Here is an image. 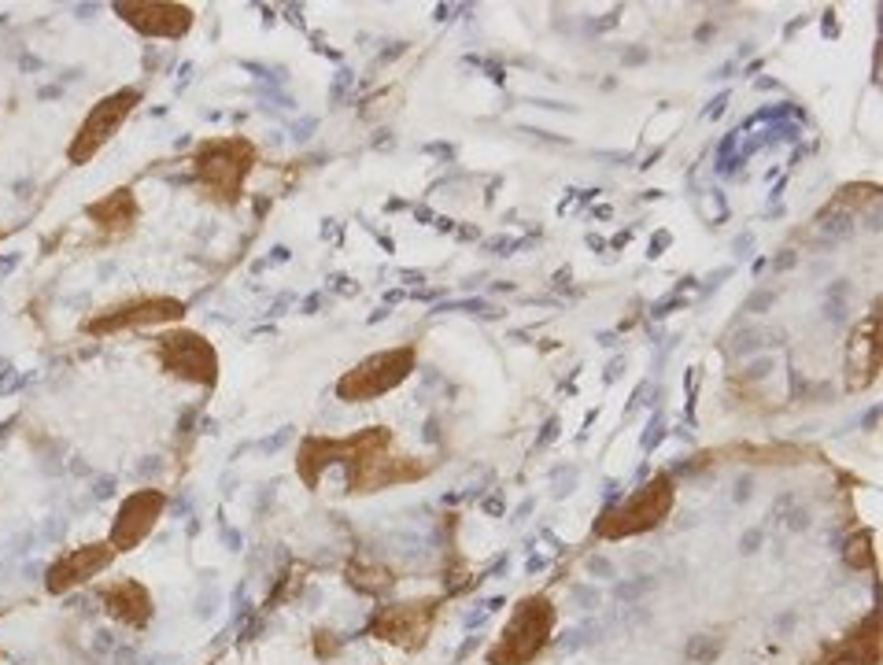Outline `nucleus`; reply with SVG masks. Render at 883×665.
I'll return each mask as SVG.
<instances>
[{
	"label": "nucleus",
	"instance_id": "nucleus-27",
	"mask_svg": "<svg viewBox=\"0 0 883 665\" xmlns=\"http://www.w3.org/2000/svg\"><path fill=\"white\" fill-rule=\"evenodd\" d=\"M787 529H791V532L810 529V514H806V507H795V510H791V518H787Z\"/></svg>",
	"mask_w": 883,
	"mask_h": 665
},
{
	"label": "nucleus",
	"instance_id": "nucleus-47",
	"mask_svg": "<svg viewBox=\"0 0 883 665\" xmlns=\"http://www.w3.org/2000/svg\"><path fill=\"white\" fill-rule=\"evenodd\" d=\"M425 440H436V418H429V425H425Z\"/></svg>",
	"mask_w": 883,
	"mask_h": 665
},
{
	"label": "nucleus",
	"instance_id": "nucleus-34",
	"mask_svg": "<svg viewBox=\"0 0 883 665\" xmlns=\"http://www.w3.org/2000/svg\"><path fill=\"white\" fill-rule=\"evenodd\" d=\"M728 274H732V266H721V270H717L714 278H706V285H702V292H714L717 285H721V281L728 278Z\"/></svg>",
	"mask_w": 883,
	"mask_h": 665
},
{
	"label": "nucleus",
	"instance_id": "nucleus-26",
	"mask_svg": "<svg viewBox=\"0 0 883 665\" xmlns=\"http://www.w3.org/2000/svg\"><path fill=\"white\" fill-rule=\"evenodd\" d=\"M769 374H773V359H754L747 370L750 381H762V377H769Z\"/></svg>",
	"mask_w": 883,
	"mask_h": 665
},
{
	"label": "nucleus",
	"instance_id": "nucleus-4",
	"mask_svg": "<svg viewBox=\"0 0 883 665\" xmlns=\"http://www.w3.org/2000/svg\"><path fill=\"white\" fill-rule=\"evenodd\" d=\"M159 363L167 366L170 374L200 381V385H215L218 355L196 333H167V337H159Z\"/></svg>",
	"mask_w": 883,
	"mask_h": 665
},
{
	"label": "nucleus",
	"instance_id": "nucleus-18",
	"mask_svg": "<svg viewBox=\"0 0 883 665\" xmlns=\"http://www.w3.org/2000/svg\"><path fill=\"white\" fill-rule=\"evenodd\" d=\"M773 292L769 289H758V292H750L747 296V303H743V311H750V315H762V311H769V307H773Z\"/></svg>",
	"mask_w": 883,
	"mask_h": 665
},
{
	"label": "nucleus",
	"instance_id": "nucleus-14",
	"mask_svg": "<svg viewBox=\"0 0 883 665\" xmlns=\"http://www.w3.org/2000/svg\"><path fill=\"white\" fill-rule=\"evenodd\" d=\"M654 588V577H640V581H625V584H617V603L621 606H636L640 603V595L643 592H651Z\"/></svg>",
	"mask_w": 883,
	"mask_h": 665
},
{
	"label": "nucleus",
	"instance_id": "nucleus-9",
	"mask_svg": "<svg viewBox=\"0 0 883 665\" xmlns=\"http://www.w3.org/2000/svg\"><path fill=\"white\" fill-rule=\"evenodd\" d=\"M115 12L148 37H182L193 26V12L182 4H115Z\"/></svg>",
	"mask_w": 883,
	"mask_h": 665
},
{
	"label": "nucleus",
	"instance_id": "nucleus-1",
	"mask_svg": "<svg viewBox=\"0 0 883 665\" xmlns=\"http://www.w3.org/2000/svg\"><path fill=\"white\" fill-rule=\"evenodd\" d=\"M414 370V355L411 351H385V355H374L366 359L363 366H355L351 374L340 377L337 396L344 403H363V399H374L388 388H396L403 377Z\"/></svg>",
	"mask_w": 883,
	"mask_h": 665
},
{
	"label": "nucleus",
	"instance_id": "nucleus-17",
	"mask_svg": "<svg viewBox=\"0 0 883 665\" xmlns=\"http://www.w3.org/2000/svg\"><path fill=\"white\" fill-rule=\"evenodd\" d=\"M666 440V422H662V414H654V422L647 425V433L640 436V448L643 451H654L658 444Z\"/></svg>",
	"mask_w": 883,
	"mask_h": 665
},
{
	"label": "nucleus",
	"instance_id": "nucleus-35",
	"mask_svg": "<svg viewBox=\"0 0 883 665\" xmlns=\"http://www.w3.org/2000/svg\"><path fill=\"white\" fill-rule=\"evenodd\" d=\"M348 82H351V71H340V78H337V82H333V100H337V104H340V97H344V89H348Z\"/></svg>",
	"mask_w": 883,
	"mask_h": 665
},
{
	"label": "nucleus",
	"instance_id": "nucleus-42",
	"mask_svg": "<svg viewBox=\"0 0 883 665\" xmlns=\"http://www.w3.org/2000/svg\"><path fill=\"white\" fill-rule=\"evenodd\" d=\"M647 60V49H629L625 52V63H643Z\"/></svg>",
	"mask_w": 883,
	"mask_h": 665
},
{
	"label": "nucleus",
	"instance_id": "nucleus-29",
	"mask_svg": "<svg viewBox=\"0 0 883 665\" xmlns=\"http://www.w3.org/2000/svg\"><path fill=\"white\" fill-rule=\"evenodd\" d=\"M750 492H754V477H739V481H736V492H732V499H736V503H747Z\"/></svg>",
	"mask_w": 883,
	"mask_h": 665
},
{
	"label": "nucleus",
	"instance_id": "nucleus-6",
	"mask_svg": "<svg viewBox=\"0 0 883 665\" xmlns=\"http://www.w3.org/2000/svg\"><path fill=\"white\" fill-rule=\"evenodd\" d=\"M669 499H673L669 481L666 477H658L654 484L640 488L625 507L606 510V518H617V525H606V529H599V532H603V536H629V532L651 529V525H658L662 514L669 510Z\"/></svg>",
	"mask_w": 883,
	"mask_h": 665
},
{
	"label": "nucleus",
	"instance_id": "nucleus-21",
	"mask_svg": "<svg viewBox=\"0 0 883 665\" xmlns=\"http://www.w3.org/2000/svg\"><path fill=\"white\" fill-rule=\"evenodd\" d=\"M824 318H828V322H835V326H843V322H847V303H843V296H832V300H828V307H824Z\"/></svg>",
	"mask_w": 883,
	"mask_h": 665
},
{
	"label": "nucleus",
	"instance_id": "nucleus-11",
	"mask_svg": "<svg viewBox=\"0 0 883 665\" xmlns=\"http://www.w3.org/2000/svg\"><path fill=\"white\" fill-rule=\"evenodd\" d=\"M104 606H108L111 617H119L122 625H130V629H145L148 617H152V595L141 588L137 581H119L104 588L100 592Z\"/></svg>",
	"mask_w": 883,
	"mask_h": 665
},
{
	"label": "nucleus",
	"instance_id": "nucleus-19",
	"mask_svg": "<svg viewBox=\"0 0 883 665\" xmlns=\"http://www.w3.org/2000/svg\"><path fill=\"white\" fill-rule=\"evenodd\" d=\"M573 603L581 606V610H595V606H599V592H595L592 584H577V588H573Z\"/></svg>",
	"mask_w": 883,
	"mask_h": 665
},
{
	"label": "nucleus",
	"instance_id": "nucleus-30",
	"mask_svg": "<svg viewBox=\"0 0 883 665\" xmlns=\"http://www.w3.org/2000/svg\"><path fill=\"white\" fill-rule=\"evenodd\" d=\"M795 263H799V252H780V255H776V259H773V270H776V274H780V270H791V266H795Z\"/></svg>",
	"mask_w": 883,
	"mask_h": 665
},
{
	"label": "nucleus",
	"instance_id": "nucleus-44",
	"mask_svg": "<svg viewBox=\"0 0 883 665\" xmlns=\"http://www.w3.org/2000/svg\"><path fill=\"white\" fill-rule=\"evenodd\" d=\"M876 418H880V411H876V407H872V411L865 414V418H861V425H865V429H872V425H876Z\"/></svg>",
	"mask_w": 883,
	"mask_h": 665
},
{
	"label": "nucleus",
	"instance_id": "nucleus-38",
	"mask_svg": "<svg viewBox=\"0 0 883 665\" xmlns=\"http://www.w3.org/2000/svg\"><path fill=\"white\" fill-rule=\"evenodd\" d=\"M732 71H736V60H728L725 67H717V71L710 74V78H714V82H725V78H728V74H732Z\"/></svg>",
	"mask_w": 883,
	"mask_h": 665
},
{
	"label": "nucleus",
	"instance_id": "nucleus-39",
	"mask_svg": "<svg viewBox=\"0 0 883 665\" xmlns=\"http://www.w3.org/2000/svg\"><path fill=\"white\" fill-rule=\"evenodd\" d=\"M617 374H625V359H614V363L606 366V381H614Z\"/></svg>",
	"mask_w": 883,
	"mask_h": 665
},
{
	"label": "nucleus",
	"instance_id": "nucleus-20",
	"mask_svg": "<svg viewBox=\"0 0 883 665\" xmlns=\"http://www.w3.org/2000/svg\"><path fill=\"white\" fill-rule=\"evenodd\" d=\"M588 573H595V577H603V581L617 577L614 562H610V558H603V555H592V558H588Z\"/></svg>",
	"mask_w": 883,
	"mask_h": 665
},
{
	"label": "nucleus",
	"instance_id": "nucleus-7",
	"mask_svg": "<svg viewBox=\"0 0 883 665\" xmlns=\"http://www.w3.org/2000/svg\"><path fill=\"white\" fill-rule=\"evenodd\" d=\"M163 503H167V499L159 496L156 488L134 492V496L119 507V518L111 525V547H115V551H134L148 532H152L159 514H163Z\"/></svg>",
	"mask_w": 883,
	"mask_h": 665
},
{
	"label": "nucleus",
	"instance_id": "nucleus-5",
	"mask_svg": "<svg viewBox=\"0 0 883 665\" xmlns=\"http://www.w3.org/2000/svg\"><path fill=\"white\" fill-rule=\"evenodd\" d=\"M137 100H141V93H137V89H122V93H111L108 100H100L97 108L89 111V119L82 122L78 137H74L71 163H85V159L93 156V152L108 141L111 133L119 130V122L134 111Z\"/></svg>",
	"mask_w": 883,
	"mask_h": 665
},
{
	"label": "nucleus",
	"instance_id": "nucleus-2",
	"mask_svg": "<svg viewBox=\"0 0 883 665\" xmlns=\"http://www.w3.org/2000/svg\"><path fill=\"white\" fill-rule=\"evenodd\" d=\"M252 159L255 156L248 141H211L196 156V174L207 189H215V196L233 200V193L241 189L244 174L252 167Z\"/></svg>",
	"mask_w": 883,
	"mask_h": 665
},
{
	"label": "nucleus",
	"instance_id": "nucleus-3",
	"mask_svg": "<svg viewBox=\"0 0 883 665\" xmlns=\"http://www.w3.org/2000/svg\"><path fill=\"white\" fill-rule=\"evenodd\" d=\"M547 629H551V603L547 599H525L518 617L510 621V632L492 651V665H525L544 647Z\"/></svg>",
	"mask_w": 883,
	"mask_h": 665
},
{
	"label": "nucleus",
	"instance_id": "nucleus-28",
	"mask_svg": "<svg viewBox=\"0 0 883 665\" xmlns=\"http://www.w3.org/2000/svg\"><path fill=\"white\" fill-rule=\"evenodd\" d=\"M728 100H732V93H721V97H714V104L702 111V115H706V119H721V115H725V108H728Z\"/></svg>",
	"mask_w": 883,
	"mask_h": 665
},
{
	"label": "nucleus",
	"instance_id": "nucleus-46",
	"mask_svg": "<svg viewBox=\"0 0 883 665\" xmlns=\"http://www.w3.org/2000/svg\"><path fill=\"white\" fill-rule=\"evenodd\" d=\"M695 37H699V41H706V37H714V26H699V30H695Z\"/></svg>",
	"mask_w": 883,
	"mask_h": 665
},
{
	"label": "nucleus",
	"instance_id": "nucleus-32",
	"mask_svg": "<svg viewBox=\"0 0 883 665\" xmlns=\"http://www.w3.org/2000/svg\"><path fill=\"white\" fill-rule=\"evenodd\" d=\"M555 436H558V418H547L544 433H540V440H536V448H544V444H551Z\"/></svg>",
	"mask_w": 883,
	"mask_h": 665
},
{
	"label": "nucleus",
	"instance_id": "nucleus-40",
	"mask_svg": "<svg viewBox=\"0 0 883 665\" xmlns=\"http://www.w3.org/2000/svg\"><path fill=\"white\" fill-rule=\"evenodd\" d=\"M525 569H529V573H540V569H547V558H540V555H529V562H525Z\"/></svg>",
	"mask_w": 883,
	"mask_h": 665
},
{
	"label": "nucleus",
	"instance_id": "nucleus-16",
	"mask_svg": "<svg viewBox=\"0 0 883 665\" xmlns=\"http://www.w3.org/2000/svg\"><path fill=\"white\" fill-rule=\"evenodd\" d=\"M762 344H773V340H769V333H762V329H743V333L736 337L739 355H750V351H758Z\"/></svg>",
	"mask_w": 883,
	"mask_h": 665
},
{
	"label": "nucleus",
	"instance_id": "nucleus-8",
	"mask_svg": "<svg viewBox=\"0 0 883 665\" xmlns=\"http://www.w3.org/2000/svg\"><path fill=\"white\" fill-rule=\"evenodd\" d=\"M111 558H115V547H111V544L74 547V551H67V555L56 558V562H52V566H49V577H45V588H49L52 595L71 592V588H78V584H82L85 577H93V573H100V569L108 566Z\"/></svg>",
	"mask_w": 883,
	"mask_h": 665
},
{
	"label": "nucleus",
	"instance_id": "nucleus-15",
	"mask_svg": "<svg viewBox=\"0 0 883 665\" xmlns=\"http://www.w3.org/2000/svg\"><path fill=\"white\" fill-rule=\"evenodd\" d=\"M717 651H721V643H710V636H695V640L688 643L691 662H710V658H717Z\"/></svg>",
	"mask_w": 883,
	"mask_h": 665
},
{
	"label": "nucleus",
	"instance_id": "nucleus-13",
	"mask_svg": "<svg viewBox=\"0 0 883 665\" xmlns=\"http://www.w3.org/2000/svg\"><path fill=\"white\" fill-rule=\"evenodd\" d=\"M89 215L97 218L100 226H108V230H126L137 215V204H134V196H130V189H119V193H111L108 200L89 207Z\"/></svg>",
	"mask_w": 883,
	"mask_h": 665
},
{
	"label": "nucleus",
	"instance_id": "nucleus-12",
	"mask_svg": "<svg viewBox=\"0 0 883 665\" xmlns=\"http://www.w3.org/2000/svg\"><path fill=\"white\" fill-rule=\"evenodd\" d=\"M182 303L174 300H148V303H137V307H122L119 315L111 318H100V322H85V329H93V333H104L111 326H145V322H163V318H182Z\"/></svg>",
	"mask_w": 883,
	"mask_h": 665
},
{
	"label": "nucleus",
	"instance_id": "nucleus-31",
	"mask_svg": "<svg viewBox=\"0 0 883 665\" xmlns=\"http://www.w3.org/2000/svg\"><path fill=\"white\" fill-rule=\"evenodd\" d=\"M669 244H673V237H669L666 230H662V233H654V241H651V248H647V255H651V259H654V255H662V248H669Z\"/></svg>",
	"mask_w": 883,
	"mask_h": 665
},
{
	"label": "nucleus",
	"instance_id": "nucleus-10",
	"mask_svg": "<svg viewBox=\"0 0 883 665\" xmlns=\"http://www.w3.org/2000/svg\"><path fill=\"white\" fill-rule=\"evenodd\" d=\"M429 603H396L385 606L381 614L374 617V632L381 640H396V643H418L422 632L429 629Z\"/></svg>",
	"mask_w": 883,
	"mask_h": 665
},
{
	"label": "nucleus",
	"instance_id": "nucleus-41",
	"mask_svg": "<svg viewBox=\"0 0 883 665\" xmlns=\"http://www.w3.org/2000/svg\"><path fill=\"white\" fill-rule=\"evenodd\" d=\"M315 126H318L315 119H307V122H303L300 130H296V141H307V137H311V130H315Z\"/></svg>",
	"mask_w": 883,
	"mask_h": 665
},
{
	"label": "nucleus",
	"instance_id": "nucleus-22",
	"mask_svg": "<svg viewBox=\"0 0 883 665\" xmlns=\"http://www.w3.org/2000/svg\"><path fill=\"white\" fill-rule=\"evenodd\" d=\"M555 481H558L555 496H569V492H573V484H577V466H566V470H558Z\"/></svg>",
	"mask_w": 883,
	"mask_h": 665
},
{
	"label": "nucleus",
	"instance_id": "nucleus-23",
	"mask_svg": "<svg viewBox=\"0 0 883 665\" xmlns=\"http://www.w3.org/2000/svg\"><path fill=\"white\" fill-rule=\"evenodd\" d=\"M762 540H765V532H762V529H750L747 536L739 540V551H743V555H754V551L762 547Z\"/></svg>",
	"mask_w": 883,
	"mask_h": 665
},
{
	"label": "nucleus",
	"instance_id": "nucleus-36",
	"mask_svg": "<svg viewBox=\"0 0 883 665\" xmlns=\"http://www.w3.org/2000/svg\"><path fill=\"white\" fill-rule=\"evenodd\" d=\"M289 436H292L289 429H281V433L274 436V440H263V451H278L281 444H285V440H289Z\"/></svg>",
	"mask_w": 883,
	"mask_h": 665
},
{
	"label": "nucleus",
	"instance_id": "nucleus-43",
	"mask_svg": "<svg viewBox=\"0 0 883 665\" xmlns=\"http://www.w3.org/2000/svg\"><path fill=\"white\" fill-rule=\"evenodd\" d=\"M533 507H536L533 499H525V503H521V507H518V518H514V521H521V518H525V514H533Z\"/></svg>",
	"mask_w": 883,
	"mask_h": 665
},
{
	"label": "nucleus",
	"instance_id": "nucleus-37",
	"mask_svg": "<svg viewBox=\"0 0 883 665\" xmlns=\"http://www.w3.org/2000/svg\"><path fill=\"white\" fill-rule=\"evenodd\" d=\"M484 510H488V514H503V510H507V503H503L499 496H488V499H484Z\"/></svg>",
	"mask_w": 883,
	"mask_h": 665
},
{
	"label": "nucleus",
	"instance_id": "nucleus-45",
	"mask_svg": "<svg viewBox=\"0 0 883 665\" xmlns=\"http://www.w3.org/2000/svg\"><path fill=\"white\" fill-rule=\"evenodd\" d=\"M588 248H595V252H603L606 241H603V237H592V233H588Z\"/></svg>",
	"mask_w": 883,
	"mask_h": 665
},
{
	"label": "nucleus",
	"instance_id": "nucleus-24",
	"mask_svg": "<svg viewBox=\"0 0 883 665\" xmlns=\"http://www.w3.org/2000/svg\"><path fill=\"white\" fill-rule=\"evenodd\" d=\"M677 303H684L677 296V292H673V296H666V300H658V303H651V318H666L669 311H673V307H677Z\"/></svg>",
	"mask_w": 883,
	"mask_h": 665
},
{
	"label": "nucleus",
	"instance_id": "nucleus-33",
	"mask_svg": "<svg viewBox=\"0 0 883 665\" xmlns=\"http://www.w3.org/2000/svg\"><path fill=\"white\" fill-rule=\"evenodd\" d=\"M732 248H736V255H739V259H747V255H750V248H754V233H743V237H739V241L732 244Z\"/></svg>",
	"mask_w": 883,
	"mask_h": 665
},
{
	"label": "nucleus",
	"instance_id": "nucleus-25",
	"mask_svg": "<svg viewBox=\"0 0 883 665\" xmlns=\"http://www.w3.org/2000/svg\"><path fill=\"white\" fill-rule=\"evenodd\" d=\"M525 241H510V237H496V241H488V252L492 255H510L514 248H521Z\"/></svg>",
	"mask_w": 883,
	"mask_h": 665
}]
</instances>
